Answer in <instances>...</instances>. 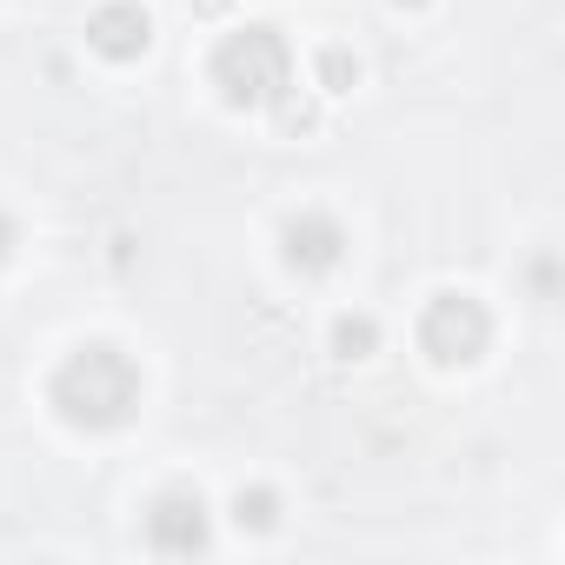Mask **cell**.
<instances>
[{
    "label": "cell",
    "mask_w": 565,
    "mask_h": 565,
    "mask_svg": "<svg viewBox=\"0 0 565 565\" xmlns=\"http://www.w3.org/2000/svg\"><path fill=\"white\" fill-rule=\"evenodd\" d=\"M54 406L74 426H120L140 406V373L120 347H81L61 373H54Z\"/></svg>",
    "instance_id": "cell-1"
},
{
    "label": "cell",
    "mask_w": 565,
    "mask_h": 565,
    "mask_svg": "<svg viewBox=\"0 0 565 565\" xmlns=\"http://www.w3.org/2000/svg\"><path fill=\"white\" fill-rule=\"evenodd\" d=\"M213 81H220V94H226L233 107H266V100L287 94L294 54H287V41H279L273 28H246V34H233V41L213 54Z\"/></svg>",
    "instance_id": "cell-2"
},
{
    "label": "cell",
    "mask_w": 565,
    "mask_h": 565,
    "mask_svg": "<svg viewBox=\"0 0 565 565\" xmlns=\"http://www.w3.org/2000/svg\"><path fill=\"white\" fill-rule=\"evenodd\" d=\"M486 340H492V320H486V307H479L472 294H439V300L426 307V320H419V347H426L439 366L479 360Z\"/></svg>",
    "instance_id": "cell-3"
},
{
    "label": "cell",
    "mask_w": 565,
    "mask_h": 565,
    "mask_svg": "<svg viewBox=\"0 0 565 565\" xmlns=\"http://www.w3.org/2000/svg\"><path fill=\"white\" fill-rule=\"evenodd\" d=\"M147 539H153V552H200L206 545V505L193 499V492H167V499H153V512H147Z\"/></svg>",
    "instance_id": "cell-4"
},
{
    "label": "cell",
    "mask_w": 565,
    "mask_h": 565,
    "mask_svg": "<svg viewBox=\"0 0 565 565\" xmlns=\"http://www.w3.org/2000/svg\"><path fill=\"white\" fill-rule=\"evenodd\" d=\"M340 253H347V233H340L333 213H300L287 226V259L300 273H327V266H340Z\"/></svg>",
    "instance_id": "cell-5"
},
{
    "label": "cell",
    "mask_w": 565,
    "mask_h": 565,
    "mask_svg": "<svg viewBox=\"0 0 565 565\" xmlns=\"http://www.w3.org/2000/svg\"><path fill=\"white\" fill-rule=\"evenodd\" d=\"M147 14L134 8V0H114V8H100L94 21H87V41L107 54V61H134V54H147Z\"/></svg>",
    "instance_id": "cell-6"
},
{
    "label": "cell",
    "mask_w": 565,
    "mask_h": 565,
    "mask_svg": "<svg viewBox=\"0 0 565 565\" xmlns=\"http://www.w3.org/2000/svg\"><path fill=\"white\" fill-rule=\"evenodd\" d=\"M373 340H380V327H373L366 313L333 327V353H340V360H366V353H373Z\"/></svg>",
    "instance_id": "cell-7"
},
{
    "label": "cell",
    "mask_w": 565,
    "mask_h": 565,
    "mask_svg": "<svg viewBox=\"0 0 565 565\" xmlns=\"http://www.w3.org/2000/svg\"><path fill=\"white\" fill-rule=\"evenodd\" d=\"M273 512H279V499H273V492H253V499L239 492V525H259V532H266V525H273Z\"/></svg>",
    "instance_id": "cell-8"
},
{
    "label": "cell",
    "mask_w": 565,
    "mask_h": 565,
    "mask_svg": "<svg viewBox=\"0 0 565 565\" xmlns=\"http://www.w3.org/2000/svg\"><path fill=\"white\" fill-rule=\"evenodd\" d=\"M14 239H21V233H14V220H8V213H0V259H8V253H14Z\"/></svg>",
    "instance_id": "cell-9"
}]
</instances>
